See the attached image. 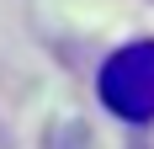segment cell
I'll list each match as a JSON object with an SVG mask.
<instances>
[{
  "instance_id": "cell-1",
  "label": "cell",
  "mask_w": 154,
  "mask_h": 149,
  "mask_svg": "<svg viewBox=\"0 0 154 149\" xmlns=\"http://www.w3.org/2000/svg\"><path fill=\"white\" fill-rule=\"evenodd\" d=\"M101 106L122 122H154V43H128L101 64Z\"/></svg>"
}]
</instances>
